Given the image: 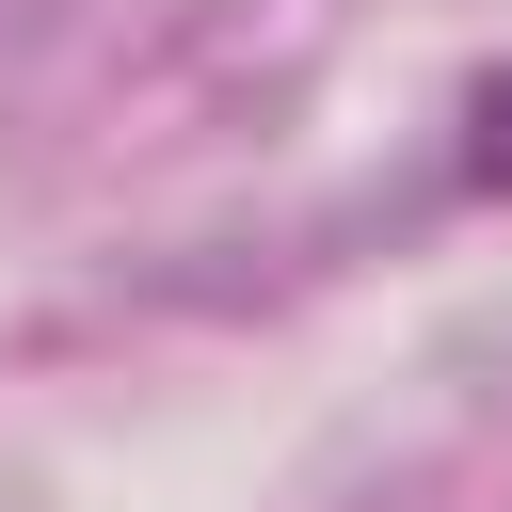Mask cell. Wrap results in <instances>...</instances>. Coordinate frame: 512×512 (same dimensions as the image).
<instances>
[{"label":"cell","instance_id":"cell-1","mask_svg":"<svg viewBox=\"0 0 512 512\" xmlns=\"http://www.w3.org/2000/svg\"><path fill=\"white\" fill-rule=\"evenodd\" d=\"M464 192H512V64L464 96Z\"/></svg>","mask_w":512,"mask_h":512}]
</instances>
